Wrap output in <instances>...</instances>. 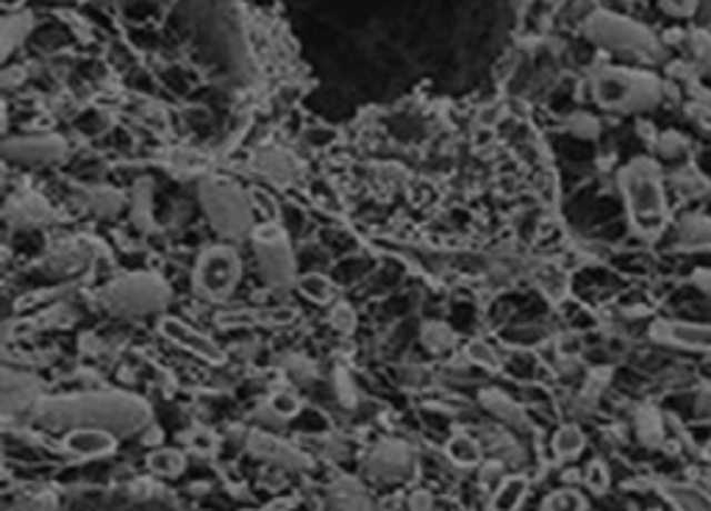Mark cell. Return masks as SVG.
Here are the masks:
<instances>
[{"label":"cell","mask_w":711,"mask_h":511,"mask_svg":"<svg viewBox=\"0 0 711 511\" xmlns=\"http://www.w3.org/2000/svg\"><path fill=\"white\" fill-rule=\"evenodd\" d=\"M705 459L711 461V439H709V444H705Z\"/></svg>","instance_id":"28"},{"label":"cell","mask_w":711,"mask_h":511,"mask_svg":"<svg viewBox=\"0 0 711 511\" xmlns=\"http://www.w3.org/2000/svg\"><path fill=\"white\" fill-rule=\"evenodd\" d=\"M331 322H333V325L339 328V331L348 333L350 328H353L356 314H353V311L348 309V305H337V309H333V314H331Z\"/></svg>","instance_id":"23"},{"label":"cell","mask_w":711,"mask_h":511,"mask_svg":"<svg viewBox=\"0 0 711 511\" xmlns=\"http://www.w3.org/2000/svg\"><path fill=\"white\" fill-rule=\"evenodd\" d=\"M650 337L661 344L683 350H705L711 353V325H694L681 320H659L650 328Z\"/></svg>","instance_id":"7"},{"label":"cell","mask_w":711,"mask_h":511,"mask_svg":"<svg viewBox=\"0 0 711 511\" xmlns=\"http://www.w3.org/2000/svg\"><path fill=\"white\" fill-rule=\"evenodd\" d=\"M711 239V226L709 220H700V217H692L683 228V244H698V242H709Z\"/></svg>","instance_id":"21"},{"label":"cell","mask_w":711,"mask_h":511,"mask_svg":"<svg viewBox=\"0 0 711 511\" xmlns=\"http://www.w3.org/2000/svg\"><path fill=\"white\" fill-rule=\"evenodd\" d=\"M594 98L609 109H644L659 100V87L650 76H633V72L609 70L600 72L594 81Z\"/></svg>","instance_id":"2"},{"label":"cell","mask_w":711,"mask_h":511,"mask_svg":"<svg viewBox=\"0 0 711 511\" xmlns=\"http://www.w3.org/2000/svg\"><path fill=\"white\" fill-rule=\"evenodd\" d=\"M448 455L450 461H455V464L475 467L483 453H481V444H478L475 439L467 437V433H455V437H450L448 442Z\"/></svg>","instance_id":"12"},{"label":"cell","mask_w":711,"mask_h":511,"mask_svg":"<svg viewBox=\"0 0 711 511\" xmlns=\"http://www.w3.org/2000/svg\"><path fill=\"white\" fill-rule=\"evenodd\" d=\"M67 450L76 455H87V459H98L114 450V437L109 431H100V428H78L70 437L64 439Z\"/></svg>","instance_id":"8"},{"label":"cell","mask_w":711,"mask_h":511,"mask_svg":"<svg viewBox=\"0 0 711 511\" xmlns=\"http://www.w3.org/2000/svg\"><path fill=\"white\" fill-rule=\"evenodd\" d=\"M542 509L544 511H587V500H583L578 492H572V489H559V492L548 494Z\"/></svg>","instance_id":"14"},{"label":"cell","mask_w":711,"mask_h":511,"mask_svg":"<svg viewBox=\"0 0 711 511\" xmlns=\"http://www.w3.org/2000/svg\"><path fill=\"white\" fill-rule=\"evenodd\" d=\"M270 409L276 411L278 417H294L300 411L298 394L289 392V389H281V392H276L270 398Z\"/></svg>","instance_id":"20"},{"label":"cell","mask_w":711,"mask_h":511,"mask_svg":"<svg viewBox=\"0 0 711 511\" xmlns=\"http://www.w3.org/2000/svg\"><path fill=\"white\" fill-rule=\"evenodd\" d=\"M537 283L550 300H561L567 294V275L561 270H555V267H544V270L539 272Z\"/></svg>","instance_id":"15"},{"label":"cell","mask_w":711,"mask_h":511,"mask_svg":"<svg viewBox=\"0 0 711 511\" xmlns=\"http://www.w3.org/2000/svg\"><path fill=\"white\" fill-rule=\"evenodd\" d=\"M583 481H587V487L592 489V492H605V489H609V470H605L603 461H592V464L587 467V478H583Z\"/></svg>","instance_id":"22"},{"label":"cell","mask_w":711,"mask_h":511,"mask_svg":"<svg viewBox=\"0 0 711 511\" xmlns=\"http://www.w3.org/2000/svg\"><path fill=\"white\" fill-rule=\"evenodd\" d=\"M664 494L678 511H711V498L694 487H683V483H667Z\"/></svg>","instance_id":"10"},{"label":"cell","mask_w":711,"mask_h":511,"mask_svg":"<svg viewBox=\"0 0 711 511\" xmlns=\"http://www.w3.org/2000/svg\"><path fill=\"white\" fill-rule=\"evenodd\" d=\"M622 192H625L631 222L642 237H659L667 226V200L661 189V176L653 161L637 159L622 170Z\"/></svg>","instance_id":"1"},{"label":"cell","mask_w":711,"mask_h":511,"mask_svg":"<svg viewBox=\"0 0 711 511\" xmlns=\"http://www.w3.org/2000/svg\"><path fill=\"white\" fill-rule=\"evenodd\" d=\"M664 6L672 14H689L694 9V0H664Z\"/></svg>","instance_id":"24"},{"label":"cell","mask_w":711,"mask_h":511,"mask_svg":"<svg viewBox=\"0 0 711 511\" xmlns=\"http://www.w3.org/2000/svg\"><path fill=\"white\" fill-rule=\"evenodd\" d=\"M164 303V287L150 278L137 275L109 289V305L120 311H148Z\"/></svg>","instance_id":"6"},{"label":"cell","mask_w":711,"mask_h":511,"mask_svg":"<svg viewBox=\"0 0 711 511\" xmlns=\"http://www.w3.org/2000/svg\"><path fill=\"white\" fill-rule=\"evenodd\" d=\"M694 283H698L700 289H709V292H711V270L694 272Z\"/></svg>","instance_id":"26"},{"label":"cell","mask_w":711,"mask_h":511,"mask_svg":"<svg viewBox=\"0 0 711 511\" xmlns=\"http://www.w3.org/2000/svg\"><path fill=\"white\" fill-rule=\"evenodd\" d=\"M239 270H242V261L231 248H211L200 255L194 281L209 298H226L237 287Z\"/></svg>","instance_id":"3"},{"label":"cell","mask_w":711,"mask_h":511,"mask_svg":"<svg viewBox=\"0 0 711 511\" xmlns=\"http://www.w3.org/2000/svg\"><path fill=\"white\" fill-rule=\"evenodd\" d=\"M589 33L592 39H598L600 44H609V48H622V50H637V53H653L655 42L648 37V31H642L639 26L625 20H617V17L598 14L589 22Z\"/></svg>","instance_id":"4"},{"label":"cell","mask_w":711,"mask_h":511,"mask_svg":"<svg viewBox=\"0 0 711 511\" xmlns=\"http://www.w3.org/2000/svg\"><path fill=\"white\" fill-rule=\"evenodd\" d=\"M256 250H259L261 267H264L272 283L292 281V259H289L287 239H283L281 228H259V233H256Z\"/></svg>","instance_id":"5"},{"label":"cell","mask_w":711,"mask_h":511,"mask_svg":"<svg viewBox=\"0 0 711 511\" xmlns=\"http://www.w3.org/2000/svg\"><path fill=\"white\" fill-rule=\"evenodd\" d=\"M161 331H164L170 339H176L178 344H187V348L194 350V353L206 355V359H217V355H220V353H217L214 344H211V339L200 337V333H194L192 328L183 325V322L164 320V322H161Z\"/></svg>","instance_id":"9"},{"label":"cell","mask_w":711,"mask_h":511,"mask_svg":"<svg viewBox=\"0 0 711 511\" xmlns=\"http://www.w3.org/2000/svg\"><path fill=\"white\" fill-rule=\"evenodd\" d=\"M467 359L472 361V364L483 367V370H500V361L498 355H494V350L489 348L487 342H470V348H467Z\"/></svg>","instance_id":"19"},{"label":"cell","mask_w":711,"mask_h":511,"mask_svg":"<svg viewBox=\"0 0 711 511\" xmlns=\"http://www.w3.org/2000/svg\"><path fill=\"white\" fill-rule=\"evenodd\" d=\"M528 492V481L522 475H509L498 487L492 498V511H517L520 509L522 498Z\"/></svg>","instance_id":"11"},{"label":"cell","mask_w":711,"mask_h":511,"mask_svg":"<svg viewBox=\"0 0 711 511\" xmlns=\"http://www.w3.org/2000/svg\"><path fill=\"white\" fill-rule=\"evenodd\" d=\"M422 339H425V344L431 350H448L453 344V331L448 325H442V322H431V325L422 328Z\"/></svg>","instance_id":"18"},{"label":"cell","mask_w":711,"mask_h":511,"mask_svg":"<svg viewBox=\"0 0 711 511\" xmlns=\"http://www.w3.org/2000/svg\"><path fill=\"white\" fill-rule=\"evenodd\" d=\"M431 505H433V500H431V494H428V492L411 494V509H414V511H431Z\"/></svg>","instance_id":"25"},{"label":"cell","mask_w":711,"mask_h":511,"mask_svg":"<svg viewBox=\"0 0 711 511\" xmlns=\"http://www.w3.org/2000/svg\"><path fill=\"white\" fill-rule=\"evenodd\" d=\"M581 450H583V433L578 431L575 425H564L553 437V453L559 455V459H575Z\"/></svg>","instance_id":"13"},{"label":"cell","mask_w":711,"mask_h":511,"mask_svg":"<svg viewBox=\"0 0 711 511\" xmlns=\"http://www.w3.org/2000/svg\"><path fill=\"white\" fill-rule=\"evenodd\" d=\"M150 470L156 475H178L183 470V455L178 450H159L150 455Z\"/></svg>","instance_id":"16"},{"label":"cell","mask_w":711,"mask_h":511,"mask_svg":"<svg viewBox=\"0 0 711 511\" xmlns=\"http://www.w3.org/2000/svg\"><path fill=\"white\" fill-rule=\"evenodd\" d=\"M300 289H303V294H309L311 300H317V303H331L333 298V283L328 281L326 275L300 278Z\"/></svg>","instance_id":"17"},{"label":"cell","mask_w":711,"mask_h":511,"mask_svg":"<svg viewBox=\"0 0 711 511\" xmlns=\"http://www.w3.org/2000/svg\"><path fill=\"white\" fill-rule=\"evenodd\" d=\"M698 48H700V53L705 56V61L711 64V42H709V39H698Z\"/></svg>","instance_id":"27"}]
</instances>
